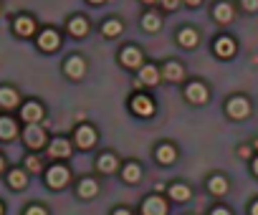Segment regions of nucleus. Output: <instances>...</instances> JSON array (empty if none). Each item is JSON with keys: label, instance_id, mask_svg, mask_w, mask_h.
Masks as SVG:
<instances>
[{"label": "nucleus", "instance_id": "29", "mask_svg": "<svg viewBox=\"0 0 258 215\" xmlns=\"http://www.w3.org/2000/svg\"><path fill=\"white\" fill-rule=\"evenodd\" d=\"M101 33H104L106 38H114L116 33H121V23H119V21H106L104 28H101Z\"/></svg>", "mask_w": 258, "mask_h": 215}, {"label": "nucleus", "instance_id": "19", "mask_svg": "<svg viewBox=\"0 0 258 215\" xmlns=\"http://www.w3.org/2000/svg\"><path fill=\"white\" fill-rule=\"evenodd\" d=\"M165 76H167L170 81H182V79H185V68H182L180 63H175V61H172V63H167V66H165Z\"/></svg>", "mask_w": 258, "mask_h": 215}, {"label": "nucleus", "instance_id": "36", "mask_svg": "<svg viewBox=\"0 0 258 215\" xmlns=\"http://www.w3.org/2000/svg\"><path fill=\"white\" fill-rule=\"evenodd\" d=\"M250 172H253V177L258 180V155H255V157L250 160Z\"/></svg>", "mask_w": 258, "mask_h": 215}, {"label": "nucleus", "instance_id": "43", "mask_svg": "<svg viewBox=\"0 0 258 215\" xmlns=\"http://www.w3.org/2000/svg\"><path fill=\"white\" fill-rule=\"evenodd\" d=\"M89 3H104V0H89Z\"/></svg>", "mask_w": 258, "mask_h": 215}, {"label": "nucleus", "instance_id": "20", "mask_svg": "<svg viewBox=\"0 0 258 215\" xmlns=\"http://www.w3.org/2000/svg\"><path fill=\"white\" fill-rule=\"evenodd\" d=\"M160 81V71L155 68V66H145L142 68V74H140V84H157Z\"/></svg>", "mask_w": 258, "mask_h": 215}, {"label": "nucleus", "instance_id": "40", "mask_svg": "<svg viewBox=\"0 0 258 215\" xmlns=\"http://www.w3.org/2000/svg\"><path fill=\"white\" fill-rule=\"evenodd\" d=\"M185 3H187V6H192V8H195V6H200V3H203V0H185Z\"/></svg>", "mask_w": 258, "mask_h": 215}, {"label": "nucleus", "instance_id": "23", "mask_svg": "<svg viewBox=\"0 0 258 215\" xmlns=\"http://www.w3.org/2000/svg\"><path fill=\"white\" fill-rule=\"evenodd\" d=\"M8 182H11V187L21 190V187H26V185H28V177H26V172L13 170V172H11V177H8Z\"/></svg>", "mask_w": 258, "mask_h": 215}, {"label": "nucleus", "instance_id": "30", "mask_svg": "<svg viewBox=\"0 0 258 215\" xmlns=\"http://www.w3.org/2000/svg\"><path fill=\"white\" fill-rule=\"evenodd\" d=\"M140 175H142V172H140L137 165H126V167H124V180H126V182H137Z\"/></svg>", "mask_w": 258, "mask_h": 215}, {"label": "nucleus", "instance_id": "6", "mask_svg": "<svg viewBox=\"0 0 258 215\" xmlns=\"http://www.w3.org/2000/svg\"><path fill=\"white\" fill-rule=\"evenodd\" d=\"M208 190H210V195H218V197H223V195H228V190H230V182H228V177L225 175H210V180H208Z\"/></svg>", "mask_w": 258, "mask_h": 215}, {"label": "nucleus", "instance_id": "42", "mask_svg": "<svg viewBox=\"0 0 258 215\" xmlns=\"http://www.w3.org/2000/svg\"><path fill=\"white\" fill-rule=\"evenodd\" d=\"M3 167H6V162H3V157H0V172H3Z\"/></svg>", "mask_w": 258, "mask_h": 215}, {"label": "nucleus", "instance_id": "25", "mask_svg": "<svg viewBox=\"0 0 258 215\" xmlns=\"http://www.w3.org/2000/svg\"><path fill=\"white\" fill-rule=\"evenodd\" d=\"M16 137V124L11 119H0V139H13Z\"/></svg>", "mask_w": 258, "mask_h": 215}, {"label": "nucleus", "instance_id": "4", "mask_svg": "<svg viewBox=\"0 0 258 215\" xmlns=\"http://www.w3.org/2000/svg\"><path fill=\"white\" fill-rule=\"evenodd\" d=\"M26 142H28V147H33V150L43 147V145H46V132H43V127H41V124H28V127H26Z\"/></svg>", "mask_w": 258, "mask_h": 215}, {"label": "nucleus", "instance_id": "12", "mask_svg": "<svg viewBox=\"0 0 258 215\" xmlns=\"http://www.w3.org/2000/svg\"><path fill=\"white\" fill-rule=\"evenodd\" d=\"M94 142H96V132H94L91 127H79V129H76V145H79L81 150L91 147Z\"/></svg>", "mask_w": 258, "mask_h": 215}, {"label": "nucleus", "instance_id": "22", "mask_svg": "<svg viewBox=\"0 0 258 215\" xmlns=\"http://www.w3.org/2000/svg\"><path fill=\"white\" fill-rule=\"evenodd\" d=\"M96 165H99L101 172H114V170H116V157H114V155H101Z\"/></svg>", "mask_w": 258, "mask_h": 215}, {"label": "nucleus", "instance_id": "34", "mask_svg": "<svg viewBox=\"0 0 258 215\" xmlns=\"http://www.w3.org/2000/svg\"><path fill=\"white\" fill-rule=\"evenodd\" d=\"M26 215H48V212H46L43 207H38V205H33V207H28V210H26Z\"/></svg>", "mask_w": 258, "mask_h": 215}, {"label": "nucleus", "instance_id": "24", "mask_svg": "<svg viewBox=\"0 0 258 215\" xmlns=\"http://www.w3.org/2000/svg\"><path fill=\"white\" fill-rule=\"evenodd\" d=\"M170 195H172V200L185 202V200H190V187L187 185H172L170 187Z\"/></svg>", "mask_w": 258, "mask_h": 215}, {"label": "nucleus", "instance_id": "2", "mask_svg": "<svg viewBox=\"0 0 258 215\" xmlns=\"http://www.w3.org/2000/svg\"><path fill=\"white\" fill-rule=\"evenodd\" d=\"M213 51H215V56L218 58H233L235 53H238V43H235V38H230V36H220V38H215V43H213Z\"/></svg>", "mask_w": 258, "mask_h": 215}, {"label": "nucleus", "instance_id": "44", "mask_svg": "<svg viewBox=\"0 0 258 215\" xmlns=\"http://www.w3.org/2000/svg\"><path fill=\"white\" fill-rule=\"evenodd\" d=\"M145 3H155V0H145Z\"/></svg>", "mask_w": 258, "mask_h": 215}, {"label": "nucleus", "instance_id": "37", "mask_svg": "<svg viewBox=\"0 0 258 215\" xmlns=\"http://www.w3.org/2000/svg\"><path fill=\"white\" fill-rule=\"evenodd\" d=\"M177 3H180V0H162V6H165L167 11H175V8H177Z\"/></svg>", "mask_w": 258, "mask_h": 215}, {"label": "nucleus", "instance_id": "1", "mask_svg": "<svg viewBox=\"0 0 258 215\" xmlns=\"http://www.w3.org/2000/svg\"><path fill=\"white\" fill-rule=\"evenodd\" d=\"M250 112H253L250 99L243 96V94H235V96H230V99L225 101V114H228L233 122H243V119H248Z\"/></svg>", "mask_w": 258, "mask_h": 215}, {"label": "nucleus", "instance_id": "39", "mask_svg": "<svg viewBox=\"0 0 258 215\" xmlns=\"http://www.w3.org/2000/svg\"><path fill=\"white\" fill-rule=\"evenodd\" d=\"M114 215H132L129 210H124V207H119V210H114Z\"/></svg>", "mask_w": 258, "mask_h": 215}, {"label": "nucleus", "instance_id": "10", "mask_svg": "<svg viewBox=\"0 0 258 215\" xmlns=\"http://www.w3.org/2000/svg\"><path fill=\"white\" fill-rule=\"evenodd\" d=\"M198 41H200V36H198L195 28H180V33H177V43H180L182 48H195Z\"/></svg>", "mask_w": 258, "mask_h": 215}, {"label": "nucleus", "instance_id": "8", "mask_svg": "<svg viewBox=\"0 0 258 215\" xmlns=\"http://www.w3.org/2000/svg\"><path fill=\"white\" fill-rule=\"evenodd\" d=\"M46 180H48V185H51V187H56V190H58V187L69 185V170L56 165V167H51V170H48Z\"/></svg>", "mask_w": 258, "mask_h": 215}, {"label": "nucleus", "instance_id": "27", "mask_svg": "<svg viewBox=\"0 0 258 215\" xmlns=\"http://www.w3.org/2000/svg\"><path fill=\"white\" fill-rule=\"evenodd\" d=\"M79 195L81 197H94L96 195V182L94 180H81L79 182Z\"/></svg>", "mask_w": 258, "mask_h": 215}, {"label": "nucleus", "instance_id": "26", "mask_svg": "<svg viewBox=\"0 0 258 215\" xmlns=\"http://www.w3.org/2000/svg\"><path fill=\"white\" fill-rule=\"evenodd\" d=\"M69 31H71L74 36H86V31H89V23H86L84 18H74V21L69 23Z\"/></svg>", "mask_w": 258, "mask_h": 215}, {"label": "nucleus", "instance_id": "5", "mask_svg": "<svg viewBox=\"0 0 258 215\" xmlns=\"http://www.w3.org/2000/svg\"><path fill=\"white\" fill-rule=\"evenodd\" d=\"M185 96H187V101H192V104H205V101L210 99L208 86H205V84H200V81L190 84V86H187V91H185Z\"/></svg>", "mask_w": 258, "mask_h": 215}, {"label": "nucleus", "instance_id": "11", "mask_svg": "<svg viewBox=\"0 0 258 215\" xmlns=\"http://www.w3.org/2000/svg\"><path fill=\"white\" fill-rule=\"evenodd\" d=\"M41 117H43V106H41V104L31 101V104H26V106H23V119H26L28 124H38V122H41Z\"/></svg>", "mask_w": 258, "mask_h": 215}, {"label": "nucleus", "instance_id": "16", "mask_svg": "<svg viewBox=\"0 0 258 215\" xmlns=\"http://www.w3.org/2000/svg\"><path fill=\"white\" fill-rule=\"evenodd\" d=\"M121 63L135 68V66H140V63H142V53H140L135 46H129V48H124V51H121Z\"/></svg>", "mask_w": 258, "mask_h": 215}, {"label": "nucleus", "instance_id": "9", "mask_svg": "<svg viewBox=\"0 0 258 215\" xmlns=\"http://www.w3.org/2000/svg\"><path fill=\"white\" fill-rule=\"evenodd\" d=\"M142 212H145V215H167V205H165V200H162V197L152 195V197L145 202Z\"/></svg>", "mask_w": 258, "mask_h": 215}, {"label": "nucleus", "instance_id": "41", "mask_svg": "<svg viewBox=\"0 0 258 215\" xmlns=\"http://www.w3.org/2000/svg\"><path fill=\"white\" fill-rule=\"evenodd\" d=\"M250 147H253V152H258V137H255V139L250 142Z\"/></svg>", "mask_w": 258, "mask_h": 215}, {"label": "nucleus", "instance_id": "35", "mask_svg": "<svg viewBox=\"0 0 258 215\" xmlns=\"http://www.w3.org/2000/svg\"><path fill=\"white\" fill-rule=\"evenodd\" d=\"M210 215H233V212H230L228 207H223V205H218V207H213V210H210Z\"/></svg>", "mask_w": 258, "mask_h": 215}, {"label": "nucleus", "instance_id": "28", "mask_svg": "<svg viewBox=\"0 0 258 215\" xmlns=\"http://www.w3.org/2000/svg\"><path fill=\"white\" fill-rule=\"evenodd\" d=\"M160 23H162V21H160L157 13H147V16L142 18V28H147V31H157Z\"/></svg>", "mask_w": 258, "mask_h": 215}, {"label": "nucleus", "instance_id": "14", "mask_svg": "<svg viewBox=\"0 0 258 215\" xmlns=\"http://www.w3.org/2000/svg\"><path fill=\"white\" fill-rule=\"evenodd\" d=\"M38 46L43 48V51H56L58 48V33L56 31H43L41 33V38H38Z\"/></svg>", "mask_w": 258, "mask_h": 215}, {"label": "nucleus", "instance_id": "13", "mask_svg": "<svg viewBox=\"0 0 258 215\" xmlns=\"http://www.w3.org/2000/svg\"><path fill=\"white\" fill-rule=\"evenodd\" d=\"M66 74H69L71 79H81V76L86 74V63H84V58H79V56L69 58V61H66Z\"/></svg>", "mask_w": 258, "mask_h": 215}, {"label": "nucleus", "instance_id": "17", "mask_svg": "<svg viewBox=\"0 0 258 215\" xmlns=\"http://www.w3.org/2000/svg\"><path fill=\"white\" fill-rule=\"evenodd\" d=\"M48 155H51V157H69V155H71V145H69L66 139H56V142H51Z\"/></svg>", "mask_w": 258, "mask_h": 215}, {"label": "nucleus", "instance_id": "32", "mask_svg": "<svg viewBox=\"0 0 258 215\" xmlns=\"http://www.w3.org/2000/svg\"><path fill=\"white\" fill-rule=\"evenodd\" d=\"M235 155H238L240 160H253V147H250V145H240V147L235 150Z\"/></svg>", "mask_w": 258, "mask_h": 215}, {"label": "nucleus", "instance_id": "7", "mask_svg": "<svg viewBox=\"0 0 258 215\" xmlns=\"http://www.w3.org/2000/svg\"><path fill=\"white\" fill-rule=\"evenodd\" d=\"M132 109H135L140 117H152V114H155V104H152V99H150V96L140 94V96H135V99H132Z\"/></svg>", "mask_w": 258, "mask_h": 215}, {"label": "nucleus", "instance_id": "38", "mask_svg": "<svg viewBox=\"0 0 258 215\" xmlns=\"http://www.w3.org/2000/svg\"><path fill=\"white\" fill-rule=\"evenodd\" d=\"M248 215H258V200H253V202H250V207H248Z\"/></svg>", "mask_w": 258, "mask_h": 215}, {"label": "nucleus", "instance_id": "45", "mask_svg": "<svg viewBox=\"0 0 258 215\" xmlns=\"http://www.w3.org/2000/svg\"><path fill=\"white\" fill-rule=\"evenodd\" d=\"M0 215H3V205H0Z\"/></svg>", "mask_w": 258, "mask_h": 215}, {"label": "nucleus", "instance_id": "3", "mask_svg": "<svg viewBox=\"0 0 258 215\" xmlns=\"http://www.w3.org/2000/svg\"><path fill=\"white\" fill-rule=\"evenodd\" d=\"M213 18H215V23L228 26V23H233L235 11H233V6L228 3V0H220V3H215V6H213Z\"/></svg>", "mask_w": 258, "mask_h": 215}, {"label": "nucleus", "instance_id": "15", "mask_svg": "<svg viewBox=\"0 0 258 215\" xmlns=\"http://www.w3.org/2000/svg\"><path fill=\"white\" fill-rule=\"evenodd\" d=\"M18 101H21L18 91H13V89H8V86L0 89V106H6V109H13Z\"/></svg>", "mask_w": 258, "mask_h": 215}, {"label": "nucleus", "instance_id": "18", "mask_svg": "<svg viewBox=\"0 0 258 215\" xmlns=\"http://www.w3.org/2000/svg\"><path fill=\"white\" fill-rule=\"evenodd\" d=\"M175 157H177L175 147H170V145H160V147H157V160H160L162 165H172Z\"/></svg>", "mask_w": 258, "mask_h": 215}, {"label": "nucleus", "instance_id": "21", "mask_svg": "<svg viewBox=\"0 0 258 215\" xmlns=\"http://www.w3.org/2000/svg\"><path fill=\"white\" fill-rule=\"evenodd\" d=\"M33 28H36V26H33L31 18H18V21H16V33H18V36H31Z\"/></svg>", "mask_w": 258, "mask_h": 215}, {"label": "nucleus", "instance_id": "33", "mask_svg": "<svg viewBox=\"0 0 258 215\" xmlns=\"http://www.w3.org/2000/svg\"><path fill=\"white\" fill-rule=\"evenodd\" d=\"M26 167H28L31 172H38V170H41V160H38V157H28Z\"/></svg>", "mask_w": 258, "mask_h": 215}, {"label": "nucleus", "instance_id": "31", "mask_svg": "<svg viewBox=\"0 0 258 215\" xmlns=\"http://www.w3.org/2000/svg\"><path fill=\"white\" fill-rule=\"evenodd\" d=\"M240 3V11L248 13V16H255L258 13V0H238Z\"/></svg>", "mask_w": 258, "mask_h": 215}]
</instances>
